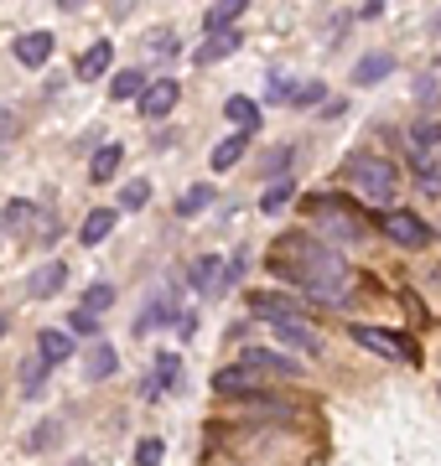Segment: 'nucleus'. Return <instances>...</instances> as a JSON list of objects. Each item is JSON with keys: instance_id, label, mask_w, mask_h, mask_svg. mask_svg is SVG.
<instances>
[{"instance_id": "1", "label": "nucleus", "mask_w": 441, "mask_h": 466, "mask_svg": "<svg viewBox=\"0 0 441 466\" xmlns=\"http://www.w3.org/2000/svg\"><path fill=\"white\" fill-rule=\"evenodd\" d=\"M271 269L286 275V280H296L306 296L323 300V306H343V300H348V285H354L348 259H343L338 249L317 244L312 233H281L275 249H271Z\"/></svg>"}, {"instance_id": "2", "label": "nucleus", "mask_w": 441, "mask_h": 466, "mask_svg": "<svg viewBox=\"0 0 441 466\" xmlns=\"http://www.w3.org/2000/svg\"><path fill=\"white\" fill-rule=\"evenodd\" d=\"M348 182L364 192V202L390 208L395 192H400V171H395V161H385V156H348Z\"/></svg>"}, {"instance_id": "3", "label": "nucleus", "mask_w": 441, "mask_h": 466, "mask_svg": "<svg viewBox=\"0 0 441 466\" xmlns=\"http://www.w3.org/2000/svg\"><path fill=\"white\" fill-rule=\"evenodd\" d=\"M302 213L323 218V228L333 233V238H358V233H364V223L354 218V202L333 198V192H312V198H302Z\"/></svg>"}, {"instance_id": "4", "label": "nucleus", "mask_w": 441, "mask_h": 466, "mask_svg": "<svg viewBox=\"0 0 441 466\" xmlns=\"http://www.w3.org/2000/svg\"><path fill=\"white\" fill-rule=\"evenodd\" d=\"M348 337H354L358 348H369V352H379V358H390V363H415V358H421V348H415L405 332H390V327L354 321V327H348Z\"/></svg>"}, {"instance_id": "5", "label": "nucleus", "mask_w": 441, "mask_h": 466, "mask_svg": "<svg viewBox=\"0 0 441 466\" xmlns=\"http://www.w3.org/2000/svg\"><path fill=\"white\" fill-rule=\"evenodd\" d=\"M244 373H255V379H296V358L291 352H271V348H239V363Z\"/></svg>"}, {"instance_id": "6", "label": "nucleus", "mask_w": 441, "mask_h": 466, "mask_svg": "<svg viewBox=\"0 0 441 466\" xmlns=\"http://www.w3.org/2000/svg\"><path fill=\"white\" fill-rule=\"evenodd\" d=\"M275 327V342L281 352H302V358H323V332L302 317H286V321H271Z\"/></svg>"}, {"instance_id": "7", "label": "nucleus", "mask_w": 441, "mask_h": 466, "mask_svg": "<svg viewBox=\"0 0 441 466\" xmlns=\"http://www.w3.org/2000/svg\"><path fill=\"white\" fill-rule=\"evenodd\" d=\"M379 228H385V238L405 244V249H426V244H431V228H426L415 213H400V208H385V213H379Z\"/></svg>"}, {"instance_id": "8", "label": "nucleus", "mask_w": 441, "mask_h": 466, "mask_svg": "<svg viewBox=\"0 0 441 466\" xmlns=\"http://www.w3.org/2000/svg\"><path fill=\"white\" fill-rule=\"evenodd\" d=\"M192 285H198V296H223V290H229V259H219V254H198Z\"/></svg>"}, {"instance_id": "9", "label": "nucleus", "mask_w": 441, "mask_h": 466, "mask_svg": "<svg viewBox=\"0 0 441 466\" xmlns=\"http://www.w3.org/2000/svg\"><path fill=\"white\" fill-rule=\"evenodd\" d=\"M63 285H68V265H63V259H47V265H36L32 275H26V296H32V300H52Z\"/></svg>"}, {"instance_id": "10", "label": "nucleus", "mask_w": 441, "mask_h": 466, "mask_svg": "<svg viewBox=\"0 0 441 466\" xmlns=\"http://www.w3.org/2000/svg\"><path fill=\"white\" fill-rule=\"evenodd\" d=\"M177 99H182V88L171 84V78H156V84L140 94V115L146 119H167L171 109H177Z\"/></svg>"}, {"instance_id": "11", "label": "nucleus", "mask_w": 441, "mask_h": 466, "mask_svg": "<svg viewBox=\"0 0 441 466\" xmlns=\"http://www.w3.org/2000/svg\"><path fill=\"white\" fill-rule=\"evenodd\" d=\"M36 358H42L47 368L68 363L73 358V337L63 332V327H42V332H36Z\"/></svg>"}, {"instance_id": "12", "label": "nucleus", "mask_w": 441, "mask_h": 466, "mask_svg": "<svg viewBox=\"0 0 441 466\" xmlns=\"http://www.w3.org/2000/svg\"><path fill=\"white\" fill-rule=\"evenodd\" d=\"M213 389H219L223 400H250V394H260V379L244 373V368H219L213 373Z\"/></svg>"}, {"instance_id": "13", "label": "nucleus", "mask_w": 441, "mask_h": 466, "mask_svg": "<svg viewBox=\"0 0 441 466\" xmlns=\"http://www.w3.org/2000/svg\"><path fill=\"white\" fill-rule=\"evenodd\" d=\"M52 32H26V36H16V63L21 67H47V57H52Z\"/></svg>"}, {"instance_id": "14", "label": "nucleus", "mask_w": 441, "mask_h": 466, "mask_svg": "<svg viewBox=\"0 0 441 466\" xmlns=\"http://www.w3.org/2000/svg\"><path fill=\"white\" fill-rule=\"evenodd\" d=\"M115 368H119L115 342H94V348H88V358H84V379H88V383H104Z\"/></svg>"}, {"instance_id": "15", "label": "nucleus", "mask_w": 441, "mask_h": 466, "mask_svg": "<svg viewBox=\"0 0 441 466\" xmlns=\"http://www.w3.org/2000/svg\"><path fill=\"white\" fill-rule=\"evenodd\" d=\"M119 161H125V146L119 140H109V146H99L94 150V161H88V182H115V171H119Z\"/></svg>"}, {"instance_id": "16", "label": "nucleus", "mask_w": 441, "mask_h": 466, "mask_svg": "<svg viewBox=\"0 0 441 466\" xmlns=\"http://www.w3.org/2000/svg\"><path fill=\"white\" fill-rule=\"evenodd\" d=\"M250 311L265 321H286V317H302L296 311V300L291 296H275V290H260V296H250Z\"/></svg>"}, {"instance_id": "17", "label": "nucleus", "mask_w": 441, "mask_h": 466, "mask_svg": "<svg viewBox=\"0 0 441 466\" xmlns=\"http://www.w3.org/2000/svg\"><path fill=\"white\" fill-rule=\"evenodd\" d=\"M239 16H244V0H219L213 11L203 16V32L219 36V32H239Z\"/></svg>"}, {"instance_id": "18", "label": "nucleus", "mask_w": 441, "mask_h": 466, "mask_svg": "<svg viewBox=\"0 0 441 466\" xmlns=\"http://www.w3.org/2000/svg\"><path fill=\"white\" fill-rule=\"evenodd\" d=\"M115 218H119V208H94V213L84 218V228H78V238H84L88 249H94V244H104V238L115 233Z\"/></svg>"}, {"instance_id": "19", "label": "nucleus", "mask_w": 441, "mask_h": 466, "mask_svg": "<svg viewBox=\"0 0 441 466\" xmlns=\"http://www.w3.org/2000/svg\"><path fill=\"white\" fill-rule=\"evenodd\" d=\"M395 73V57L390 52H369V57H358L354 63V84L364 88V84H379V78H390Z\"/></svg>"}, {"instance_id": "20", "label": "nucleus", "mask_w": 441, "mask_h": 466, "mask_svg": "<svg viewBox=\"0 0 441 466\" xmlns=\"http://www.w3.org/2000/svg\"><path fill=\"white\" fill-rule=\"evenodd\" d=\"M223 115L239 125V135H255V130H260V104H255V99H244V94L223 99Z\"/></svg>"}, {"instance_id": "21", "label": "nucleus", "mask_w": 441, "mask_h": 466, "mask_svg": "<svg viewBox=\"0 0 441 466\" xmlns=\"http://www.w3.org/2000/svg\"><path fill=\"white\" fill-rule=\"evenodd\" d=\"M146 73H140V67H119L115 78H109V99H136L140 104V94H146Z\"/></svg>"}, {"instance_id": "22", "label": "nucleus", "mask_w": 441, "mask_h": 466, "mask_svg": "<svg viewBox=\"0 0 441 466\" xmlns=\"http://www.w3.org/2000/svg\"><path fill=\"white\" fill-rule=\"evenodd\" d=\"M109 63H115V47H109V42H94V47L78 57V78H88V84H94V78H104V73H109Z\"/></svg>"}, {"instance_id": "23", "label": "nucleus", "mask_w": 441, "mask_h": 466, "mask_svg": "<svg viewBox=\"0 0 441 466\" xmlns=\"http://www.w3.org/2000/svg\"><path fill=\"white\" fill-rule=\"evenodd\" d=\"M177 373H182V363H177L171 352H161V358H156V368H151V383H146L140 394H146V400H156V394H167L171 383H177Z\"/></svg>"}, {"instance_id": "24", "label": "nucleus", "mask_w": 441, "mask_h": 466, "mask_svg": "<svg viewBox=\"0 0 441 466\" xmlns=\"http://www.w3.org/2000/svg\"><path fill=\"white\" fill-rule=\"evenodd\" d=\"M244 150H250V135H229V140H219V146H213V156H208V167L213 171H229V167H239V156H244Z\"/></svg>"}, {"instance_id": "25", "label": "nucleus", "mask_w": 441, "mask_h": 466, "mask_svg": "<svg viewBox=\"0 0 441 466\" xmlns=\"http://www.w3.org/2000/svg\"><path fill=\"white\" fill-rule=\"evenodd\" d=\"M229 52H239V32L203 36V47L192 52V63H219V57H229Z\"/></svg>"}, {"instance_id": "26", "label": "nucleus", "mask_w": 441, "mask_h": 466, "mask_svg": "<svg viewBox=\"0 0 441 466\" xmlns=\"http://www.w3.org/2000/svg\"><path fill=\"white\" fill-rule=\"evenodd\" d=\"M415 182L426 198H441V156H415Z\"/></svg>"}, {"instance_id": "27", "label": "nucleus", "mask_w": 441, "mask_h": 466, "mask_svg": "<svg viewBox=\"0 0 441 466\" xmlns=\"http://www.w3.org/2000/svg\"><path fill=\"white\" fill-rule=\"evenodd\" d=\"M203 208H213V187H208V182L187 187L182 198H177V213H182V218H198Z\"/></svg>"}, {"instance_id": "28", "label": "nucleus", "mask_w": 441, "mask_h": 466, "mask_svg": "<svg viewBox=\"0 0 441 466\" xmlns=\"http://www.w3.org/2000/svg\"><path fill=\"white\" fill-rule=\"evenodd\" d=\"M410 146H415V156H431V150L441 146V119H421V125L410 130Z\"/></svg>"}, {"instance_id": "29", "label": "nucleus", "mask_w": 441, "mask_h": 466, "mask_svg": "<svg viewBox=\"0 0 441 466\" xmlns=\"http://www.w3.org/2000/svg\"><path fill=\"white\" fill-rule=\"evenodd\" d=\"M109 300H115V285H104V280H94L84 290V296H78V311H88V317H99L104 306H109Z\"/></svg>"}, {"instance_id": "30", "label": "nucleus", "mask_w": 441, "mask_h": 466, "mask_svg": "<svg viewBox=\"0 0 441 466\" xmlns=\"http://www.w3.org/2000/svg\"><path fill=\"white\" fill-rule=\"evenodd\" d=\"M47 389V363L42 358H26L21 363V394H42Z\"/></svg>"}, {"instance_id": "31", "label": "nucleus", "mask_w": 441, "mask_h": 466, "mask_svg": "<svg viewBox=\"0 0 441 466\" xmlns=\"http://www.w3.org/2000/svg\"><path fill=\"white\" fill-rule=\"evenodd\" d=\"M291 198H296V182H286V177H281L275 187H265V198H260V213H281Z\"/></svg>"}, {"instance_id": "32", "label": "nucleus", "mask_w": 441, "mask_h": 466, "mask_svg": "<svg viewBox=\"0 0 441 466\" xmlns=\"http://www.w3.org/2000/svg\"><path fill=\"white\" fill-rule=\"evenodd\" d=\"M146 198H151V187H146V182H125V187H119V213H140Z\"/></svg>"}, {"instance_id": "33", "label": "nucleus", "mask_w": 441, "mask_h": 466, "mask_svg": "<svg viewBox=\"0 0 441 466\" xmlns=\"http://www.w3.org/2000/svg\"><path fill=\"white\" fill-rule=\"evenodd\" d=\"M161 456H167V446H161L156 435H146V441L136 446V466H161Z\"/></svg>"}, {"instance_id": "34", "label": "nucleus", "mask_w": 441, "mask_h": 466, "mask_svg": "<svg viewBox=\"0 0 441 466\" xmlns=\"http://www.w3.org/2000/svg\"><path fill=\"white\" fill-rule=\"evenodd\" d=\"M68 332H78V337H99V317H88V311H78V306H73Z\"/></svg>"}, {"instance_id": "35", "label": "nucleus", "mask_w": 441, "mask_h": 466, "mask_svg": "<svg viewBox=\"0 0 441 466\" xmlns=\"http://www.w3.org/2000/svg\"><path fill=\"white\" fill-rule=\"evenodd\" d=\"M36 213V208H32V202H11V208H5V228H26V218H32Z\"/></svg>"}, {"instance_id": "36", "label": "nucleus", "mask_w": 441, "mask_h": 466, "mask_svg": "<svg viewBox=\"0 0 441 466\" xmlns=\"http://www.w3.org/2000/svg\"><path fill=\"white\" fill-rule=\"evenodd\" d=\"M151 52H156V57H177V36H171V32H156V36H151Z\"/></svg>"}, {"instance_id": "37", "label": "nucleus", "mask_w": 441, "mask_h": 466, "mask_svg": "<svg viewBox=\"0 0 441 466\" xmlns=\"http://www.w3.org/2000/svg\"><path fill=\"white\" fill-rule=\"evenodd\" d=\"M52 441H57V420H47V425H42V431L32 435V446L42 451V446H52Z\"/></svg>"}, {"instance_id": "38", "label": "nucleus", "mask_w": 441, "mask_h": 466, "mask_svg": "<svg viewBox=\"0 0 441 466\" xmlns=\"http://www.w3.org/2000/svg\"><path fill=\"white\" fill-rule=\"evenodd\" d=\"M323 99V84H302L296 88V104H317Z\"/></svg>"}, {"instance_id": "39", "label": "nucleus", "mask_w": 441, "mask_h": 466, "mask_svg": "<svg viewBox=\"0 0 441 466\" xmlns=\"http://www.w3.org/2000/svg\"><path fill=\"white\" fill-rule=\"evenodd\" d=\"M379 11H385V0H364V5H358V16H364V21H374Z\"/></svg>"}, {"instance_id": "40", "label": "nucleus", "mask_w": 441, "mask_h": 466, "mask_svg": "<svg viewBox=\"0 0 441 466\" xmlns=\"http://www.w3.org/2000/svg\"><path fill=\"white\" fill-rule=\"evenodd\" d=\"M68 466H88V461H84V456H73V461H68Z\"/></svg>"}, {"instance_id": "41", "label": "nucleus", "mask_w": 441, "mask_h": 466, "mask_svg": "<svg viewBox=\"0 0 441 466\" xmlns=\"http://www.w3.org/2000/svg\"><path fill=\"white\" fill-rule=\"evenodd\" d=\"M436 32H441V11H436Z\"/></svg>"}, {"instance_id": "42", "label": "nucleus", "mask_w": 441, "mask_h": 466, "mask_svg": "<svg viewBox=\"0 0 441 466\" xmlns=\"http://www.w3.org/2000/svg\"><path fill=\"white\" fill-rule=\"evenodd\" d=\"M0 332H5V317H0Z\"/></svg>"}]
</instances>
